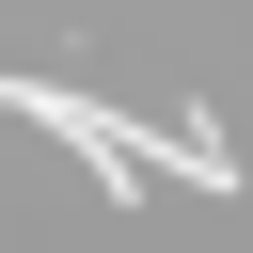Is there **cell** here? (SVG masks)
Segmentation results:
<instances>
[{
	"label": "cell",
	"mask_w": 253,
	"mask_h": 253,
	"mask_svg": "<svg viewBox=\"0 0 253 253\" xmlns=\"http://www.w3.org/2000/svg\"><path fill=\"white\" fill-rule=\"evenodd\" d=\"M0 111H16V126H63V142H79V158H95L111 190H142V174H174V158H158L142 126H111V111H95V95H63V79H0Z\"/></svg>",
	"instance_id": "cell-1"
}]
</instances>
